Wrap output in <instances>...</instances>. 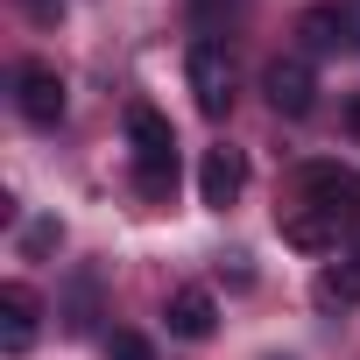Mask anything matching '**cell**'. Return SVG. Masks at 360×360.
<instances>
[{"instance_id":"8","label":"cell","mask_w":360,"mask_h":360,"mask_svg":"<svg viewBox=\"0 0 360 360\" xmlns=\"http://www.w3.org/2000/svg\"><path fill=\"white\" fill-rule=\"evenodd\" d=\"M276 226H283V240H290V248L325 255V248H339V226H346V219H332V212H318V205H290Z\"/></svg>"},{"instance_id":"2","label":"cell","mask_w":360,"mask_h":360,"mask_svg":"<svg viewBox=\"0 0 360 360\" xmlns=\"http://www.w3.org/2000/svg\"><path fill=\"white\" fill-rule=\"evenodd\" d=\"M184 85H191V99H198L205 120H226L233 113V50L219 36H198L184 50Z\"/></svg>"},{"instance_id":"15","label":"cell","mask_w":360,"mask_h":360,"mask_svg":"<svg viewBox=\"0 0 360 360\" xmlns=\"http://www.w3.org/2000/svg\"><path fill=\"white\" fill-rule=\"evenodd\" d=\"M106 353H113V360H155V346H148L141 332H113V339H106Z\"/></svg>"},{"instance_id":"7","label":"cell","mask_w":360,"mask_h":360,"mask_svg":"<svg viewBox=\"0 0 360 360\" xmlns=\"http://www.w3.org/2000/svg\"><path fill=\"white\" fill-rule=\"evenodd\" d=\"M36 318H43V304H36L29 283H8V290H0V353H29V346H36Z\"/></svg>"},{"instance_id":"11","label":"cell","mask_w":360,"mask_h":360,"mask_svg":"<svg viewBox=\"0 0 360 360\" xmlns=\"http://www.w3.org/2000/svg\"><path fill=\"white\" fill-rule=\"evenodd\" d=\"M297 36H304V50H339L346 43V29H339V8L325 0V8H311L304 22H297Z\"/></svg>"},{"instance_id":"16","label":"cell","mask_w":360,"mask_h":360,"mask_svg":"<svg viewBox=\"0 0 360 360\" xmlns=\"http://www.w3.org/2000/svg\"><path fill=\"white\" fill-rule=\"evenodd\" d=\"M339 8V29H346V50H360V0H332Z\"/></svg>"},{"instance_id":"10","label":"cell","mask_w":360,"mask_h":360,"mask_svg":"<svg viewBox=\"0 0 360 360\" xmlns=\"http://www.w3.org/2000/svg\"><path fill=\"white\" fill-rule=\"evenodd\" d=\"M311 304H318V311H353V304H360V255H346V262L318 269V283H311Z\"/></svg>"},{"instance_id":"3","label":"cell","mask_w":360,"mask_h":360,"mask_svg":"<svg viewBox=\"0 0 360 360\" xmlns=\"http://www.w3.org/2000/svg\"><path fill=\"white\" fill-rule=\"evenodd\" d=\"M297 198L304 205H318V212H332V219H360V169L353 162H304L297 169Z\"/></svg>"},{"instance_id":"4","label":"cell","mask_w":360,"mask_h":360,"mask_svg":"<svg viewBox=\"0 0 360 360\" xmlns=\"http://www.w3.org/2000/svg\"><path fill=\"white\" fill-rule=\"evenodd\" d=\"M262 92H269V106H276L283 120H304V113L318 106V71H311V57H276V64L262 71Z\"/></svg>"},{"instance_id":"12","label":"cell","mask_w":360,"mask_h":360,"mask_svg":"<svg viewBox=\"0 0 360 360\" xmlns=\"http://www.w3.org/2000/svg\"><path fill=\"white\" fill-rule=\"evenodd\" d=\"M233 15H248V0H191V29L198 36H219V22H233Z\"/></svg>"},{"instance_id":"18","label":"cell","mask_w":360,"mask_h":360,"mask_svg":"<svg viewBox=\"0 0 360 360\" xmlns=\"http://www.w3.org/2000/svg\"><path fill=\"white\" fill-rule=\"evenodd\" d=\"M346 127H353V134H360V92H353V99H346Z\"/></svg>"},{"instance_id":"14","label":"cell","mask_w":360,"mask_h":360,"mask_svg":"<svg viewBox=\"0 0 360 360\" xmlns=\"http://www.w3.org/2000/svg\"><path fill=\"white\" fill-rule=\"evenodd\" d=\"M57 240H64V226H57V219H36V226H29V233H22V255H29V262H36V255H50V248H57Z\"/></svg>"},{"instance_id":"17","label":"cell","mask_w":360,"mask_h":360,"mask_svg":"<svg viewBox=\"0 0 360 360\" xmlns=\"http://www.w3.org/2000/svg\"><path fill=\"white\" fill-rule=\"evenodd\" d=\"M22 8H29L36 22H57V15H64V0H22Z\"/></svg>"},{"instance_id":"5","label":"cell","mask_w":360,"mask_h":360,"mask_svg":"<svg viewBox=\"0 0 360 360\" xmlns=\"http://www.w3.org/2000/svg\"><path fill=\"white\" fill-rule=\"evenodd\" d=\"M15 106H22L29 127H57V120H64V78H57V64L29 57V64L15 71Z\"/></svg>"},{"instance_id":"13","label":"cell","mask_w":360,"mask_h":360,"mask_svg":"<svg viewBox=\"0 0 360 360\" xmlns=\"http://www.w3.org/2000/svg\"><path fill=\"white\" fill-rule=\"evenodd\" d=\"M92 297H99V283H92V276H78V283H71V311H64V325H71V332H85V325H92Z\"/></svg>"},{"instance_id":"1","label":"cell","mask_w":360,"mask_h":360,"mask_svg":"<svg viewBox=\"0 0 360 360\" xmlns=\"http://www.w3.org/2000/svg\"><path fill=\"white\" fill-rule=\"evenodd\" d=\"M127 148H134V191L169 198L176 191V127L155 106H127Z\"/></svg>"},{"instance_id":"9","label":"cell","mask_w":360,"mask_h":360,"mask_svg":"<svg viewBox=\"0 0 360 360\" xmlns=\"http://www.w3.org/2000/svg\"><path fill=\"white\" fill-rule=\"evenodd\" d=\"M162 325H169L176 339H212V325H219L212 290H176V297H169V311H162Z\"/></svg>"},{"instance_id":"6","label":"cell","mask_w":360,"mask_h":360,"mask_svg":"<svg viewBox=\"0 0 360 360\" xmlns=\"http://www.w3.org/2000/svg\"><path fill=\"white\" fill-rule=\"evenodd\" d=\"M240 184H248V155H240L233 141L205 148V162H198V198H205L212 212H226V205L240 198Z\"/></svg>"}]
</instances>
